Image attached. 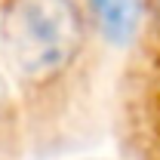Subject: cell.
<instances>
[{
  "instance_id": "cell-2",
  "label": "cell",
  "mask_w": 160,
  "mask_h": 160,
  "mask_svg": "<svg viewBox=\"0 0 160 160\" xmlns=\"http://www.w3.org/2000/svg\"><path fill=\"white\" fill-rule=\"evenodd\" d=\"M89 9L99 22L102 34L111 43H129L145 16V0H89Z\"/></svg>"
},
{
  "instance_id": "cell-1",
  "label": "cell",
  "mask_w": 160,
  "mask_h": 160,
  "mask_svg": "<svg viewBox=\"0 0 160 160\" xmlns=\"http://www.w3.org/2000/svg\"><path fill=\"white\" fill-rule=\"evenodd\" d=\"M80 12L74 0H9L0 19V43L25 77H52L77 56Z\"/></svg>"
}]
</instances>
